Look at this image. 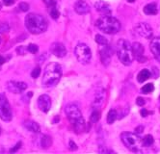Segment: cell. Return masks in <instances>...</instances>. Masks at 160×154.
<instances>
[{
    "label": "cell",
    "mask_w": 160,
    "mask_h": 154,
    "mask_svg": "<svg viewBox=\"0 0 160 154\" xmlns=\"http://www.w3.org/2000/svg\"><path fill=\"white\" fill-rule=\"evenodd\" d=\"M25 27L31 34H42L46 31L48 21L43 16L31 13L25 16Z\"/></svg>",
    "instance_id": "1"
},
{
    "label": "cell",
    "mask_w": 160,
    "mask_h": 154,
    "mask_svg": "<svg viewBox=\"0 0 160 154\" xmlns=\"http://www.w3.org/2000/svg\"><path fill=\"white\" fill-rule=\"evenodd\" d=\"M62 77V67L58 63L48 64L44 68L43 76V86L44 88H52L55 87L59 83Z\"/></svg>",
    "instance_id": "2"
},
{
    "label": "cell",
    "mask_w": 160,
    "mask_h": 154,
    "mask_svg": "<svg viewBox=\"0 0 160 154\" xmlns=\"http://www.w3.org/2000/svg\"><path fill=\"white\" fill-rule=\"evenodd\" d=\"M65 112L67 114L70 122L72 123L73 129L76 133H81L85 131V121L82 117V114L80 112L79 108L75 104H69L66 106Z\"/></svg>",
    "instance_id": "3"
},
{
    "label": "cell",
    "mask_w": 160,
    "mask_h": 154,
    "mask_svg": "<svg viewBox=\"0 0 160 154\" xmlns=\"http://www.w3.org/2000/svg\"><path fill=\"white\" fill-rule=\"evenodd\" d=\"M96 26L105 34H116L121 30V22L111 16H102L96 20Z\"/></svg>",
    "instance_id": "4"
},
{
    "label": "cell",
    "mask_w": 160,
    "mask_h": 154,
    "mask_svg": "<svg viewBox=\"0 0 160 154\" xmlns=\"http://www.w3.org/2000/svg\"><path fill=\"white\" fill-rule=\"evenodd\" d=\"M117 54L119 60L124 65H130L134 59L132 46L127 41L121 39L117 43Z\"/></svg>",
    "instance_id": "5"
},
{
    "label": "cell",
    "mask_w": 160,
    "mask_h": 154,
    "mask_svg": "<svg viewBox=\"0 0 160 154\" xmlns=\"http://www.w3.org/2000/svg\"><path fill=\"white\" fill-rule=\"evenodd\" d=\"M121 140L124 146L133 152H142L145 147L144 141L138 135L130 133V132H123L121 135Z\"/></svg>",
    "instance_id": "6"
},
{
    "label": "cell",
    "mask_w": 160,
    "mask_h": 154,
    "mask_svg": "<svg viewBox=\"0 0 160 154\" xmlns=\"http://www.w3.org/2000/svg\"><path fill=\"white\" fill-rule=\"evenodd\" d=\"M74 55L79 63L82 65H87L90 63L92 58V52L90 48L85 43H78L74 48Z\"/></svg>",
    "instance_id": "7"
},
{
    "label": "cell",
    "mask_w": 160,
    "mask_h": 154,
    "mask_svg": "<svg viewBox=\"0 0 160 154\" xmlns=\"http://www.w3.org/2000/svg\"><path fill=\"white\" fill-rule=\"evenodd\" d=\"M13 118V112L11 105L9 103L7 96L4 92L0 94V118L3 121H11Z\"/></svg>",
    "instance_id": "8"
},
{
    "label": "cell",
    "mask_w": 160,
    "mask_h": 154,
    "mask_svg": "<svg viewBox=\"0 0 160 154\" xmlns=\"http://www.w3.org/2000/svg\"><path fill=\"white\" fill-rule=\"evenodd\" d=\"M7 89L9 92H13V94H22L27 89V84L25 82L11 80L7 82Z\"/></svg>",
    "instance_id": "9"
},
{
    "label": "cell",
    "mask_w": 160,
    "mask_h": 154,
    "mask_svg": "<svg viewBox=\"0 0 160 154\" xmlns=\"http://www.w3.org/2000/svg\"><path fill=\"white\" fill-rule=\"evenodd\" d=\"M135 32L139 35V36L146 38V39H150L153 36V29L152 27L145 22H141L135 27Z\"/></svg>",
    "instance_id": "10"
},
{
    "label": "cell",
    "mask_w": 160,
    "mask_h": 154,
    "mask_svg": "<svg viewBox=\"0 0 160 154\" xmlns=\"http://www.w3.org/2000/svg\"><path fill=\"white\" fill-rule=\"evenodd\" d=\"M132 50H133V54L136 60L139 62V63H146L147 58L144 56V52H145V48L143 45H141L140 42H134L132 45Z\"/></svg>",
    "instance_id": "11"
},
{
    "label": "cell",
    "mask_w": 160,
    "mask_h": 154,
    "mask_svg": "<svg viewBox=\"0 0 160 154\" xmlns=\"http://www.w3.org/2000/svg\"><path fill=\"white\" fill-rule=\"evenodd\" d=\"M38 106L42 112L47 113L51 108V98L47 94H42L38 98Z\"/></svg>",
    "instance_id": "12"
},
{
    "label": "cell",
    "mask_w": 160,
    "mask_h": 154,
    "mask_svg": "<svg viewBox=\"0 0 160 154\" xmlns=\"http://www.w3.org/2000/svg\"><path fill=\"white\" fill-rule=\"evenodd\" d=\"M50 51L53 55L58 57V58H63L67 55L66 47L61 42H53L50 46Z\"/></svg>",
    "instance_id": "13"
},
{
    "label": "cell",
    "mask_w": 160,
    "mask_h": 154,
    "mask_svg": "<svg viewBox=\"0 0 160 154\" xmlns=\"http://www.w3.org/2000/svg\"><path fill=\"white\" fill-rule=\"evenodd\" d=\"M113 55V50L108 45H106L104 48L100 50V60L104 65H108L111 62V57Z\"/></svg>",
    "instance_id": "14"
},
{
    "label": "cell",
    "mask_w": 160,
    "mask_h": 154,
    "mask_svg": "<svg viewBox=\"0 0 160 154\" xmlns=\"http://www.w3.org/2000/svg\"><path fill=\"white\" fill-rule=\"evenodd\" d=\"M74 11L79 15H85L90 13L91 8L89 6V4L84 0H77L74 4Z\"/></svg>",
    "instance_id": "15"
},
{
    "label": "cell",
    "mask_w": 160,
    "mask_h": 154,
    "mask_svg": "<svg viewBox=\"0 0 160 154\" xmlns=\"http://www.w3.org/2000/svg\"><path fill=\"white\" fill-rule=\"evenodd\" d=\"M95 7L96 9V11L99 12L102 16H111V14H112V11H111L109 4L102 1V0H99L95 4Z\"/></svg>",
    "instance_id": "16"
},
{
    "label": "cell",
    "mask_w": 160,
    "mask_h": 154,
    "mask_svg": "<svg viewBox=\"0 0 160 154\" xmlns=\"http://www.w3.org/2000/svg\"><path fill=\"white\" fill-rule=\"evenodd\" d=\"M150 50H152L154 58L160 62V37H155L152 39Z\"/></svg>",
    "instance_id": "17"
},
{
    "label": "cell",
    "mask_w": 160,
    "mask_h": 154,
    "mask_svg": "<svg viewBox=\"0 0 160 154\" xmlns=\"http://www.w3.org/2000/svg\"><path fill=\"white\" fill-rule=\"evenodd\" d=\"M23 126L26 130H28L30 132H33V133H40L41 128H40V125L36 121H25L23 122Z\"/></svg>",
    "instance_id": "18"
},
{
    "label": "cell",
    "mask_w": 160,
    "mask_h": 154,
    "mask_svg": "<svg viewBox=\"0 0 160 154\" xmlns=\"http://www.w3.org/2000/svg\"><path fill=\"white\" fill-rule=\"evenodd\" d=\"M103 100H104V91L99 90L96 94L95 99H94V101H93V106H95L96 108L99 107L102 104V102H103Z\"/></svg>",
    "instance_id": "19"
},
{
    "label": "cell",
    "mask_w": 160,
    "mask_h": 154,
    "mask_svg": "<svg viewBox=\"0 0 160 154\" xmlns=\"http://www.w3.org/2000/svg\"><path fill=\"white\" fill-rule=\"evenodd\" d=\"M40 143H41V147L44 149H47L51 147L52 144V139L48 135H42L41 139H40Z\"/></svg>",
    "instance_id": "20"
},
{
    "label": "cell",
    "mask_w": 160,
    "mask_h": 154,
    "mask_svg": "<svg viewBox=\"0 0 160 154\" xmlns=\"http://www.w3.org/2000/svg\"><path fill=\"white\" fill-rule=\"evenodd\" d=\"M144 13L148 16H153L157 14V7L155 3H150L144 7Z\"/></svg>",
    "instance_id": "21"
},
{
    "label": "cell",
    "mask_w": 160,
    "mask_h": 154,
    "mask_svg": "<svg viewBox=\"0 0 160 154\" xmlns=\"http://www.w3.org/2000/svg\"><path fill=\"white\" fill-rule=\"evenodd\" d=\"M150 75H152V73H150L149 69H147V68L142 69L138 73V75H137V80H138V82H140V83H144L146 80H148V79L150 77Z\"/></svg>",
    "instance_id": "22"
},
{
    "label": "cell",
    "mask_w": 160,
    "mask_h": 154,
    "mask_svg": "<svg viewBox=\"0 0 160 154\" xmlns=\"http://www.w3.org/2000/svg\"><path fill=\"white\" fill-rule=\"evenodd\" d=\"M118 114L115 109H111L107 114V123L108 124H112V123L117 120Z\"/></svg>",
    "instance_id": "23"
},
{
    "label": "cell",
    "mask_w": 160,
    "mask_h": 154,
    "mask_svg": "<svg viewBox=\"0 0 160 154\" xmlns=\"http://www.w3.org/2000/svg\"><path fill=\"white\" fill-rule=\"evenodd\" d=\"M49 9V15L52 17L53 19H57L60 16V13L58 11V9H57V5L56 6H52V7H48Z\"/></svg>",
    "instance_id": "24"
},
{
    "label": "cell",
    "mask_w": 160,
    "mask_h": 154,
    "mask_svg": "<svg viewBox=\"0 0 160 154\" xmlns=\"http://www.w3.org/2000/svg\"><path fill=\"white\" fill-rule=\"evenodd\" d=\"M100 118V112L99 110H94V111L92 112L91 114V117H90V120L93 123H96L99 121Z\"/></svg>",
    "instance_id": "25"
},
{
    "label": "cell",
    "mask_w": 160,
    "mask_h": 154,
    "mask_svg": "<svg viewBox=\"0 0 160 154\" xmlns=\"http://www.w3.org/2000/svg\"><path fill=\"white\" fill-rule=\"evenodd\" d=\"M154 91V86L152 83H149V84L145 85L143 88L141 89L142 94H150V92H153Z\"/></svg>",
    "instance_id": "26"
},
{
    "label": "cell",
    "mask_w": 160,
    "mask_h": 154,
    "mask_svg": "<svg viewBox=\"0 0 160 154\" xmlns=\"http://www.w3.org/2000/svg\"><path fill=\"white\" fill-rule=\"evenodd\" d=\"M96 42L100 45H108V41L105 39V37L101 36V35H96Z\"/></svg>",
    "instance_id": "27"
},
{
    "label": "cell",
    "mask_w": 160,
    "mask_h": 154,
    "mask_svg": "<svg viewBox=\"0 0 160 154\" xmlns=\"http://www.w3.org/2000/svg\"><path fill=\"white\" fill-rule=\"evenodd\" d=\"M144 144H145V147H150L152 144H153L154 143V140H153V137L152 135H147L146 137L144 138Z\"/></svg>",
    "instance_id": "28"
},
{
    "label": "cell",
    "mask_w": 160,
    "mask_h": 154,
    "mask_svg": "<svg viewBox=\"0 0 160 154\" xmlns=\"http://www.w3.org/2000/svg\"><path fill=\"white\" fill-rule=\"evenodd\" d=\"M27 49H28V52L32 54H36L37 52L39 51V47L37 45H34V43H30V45H27Z\"/></svg>",
    "instance_id": "29"
},
{
    "label": "cell",
    "mask_w": 160,
    "mask_h": 154,
    "mask_svg": "<svg viewBox=\"0 0 160 154\" xmlns=\"http://www.w3.org/2000/svg\"><path fill=\"white\" fill-rule=\"evenodd\" d=\"M10 30V26L6 22H0V33H7Z\"/></svg>",
    "instance_id": "30"
},
{
    "label": "cell",
    "mask_w": 160,
    "mask_h": 154,
    "mask_svg": "<svg viewBox=\"0 0 160 154\" xmlns=\"http://www.w3.org/2000/svg\"><path fill=\"white\" fill-rule=\"evenodd\" d=\"M19 9L21 12H27L29 10V4L26 2H20L19 4Z\"/></svg>",
    "instance_id": "31"
},
{
    "label": "cell",
    "mask_w": 160,
    "mask_h": 154,
    "mask_svg": "<svg viewBox=\"0 0 160 154\" xmlns=\"http://www.w3.org/2000/svg\"><path fill=\"white\" fill-rule=\"evenodd\" d=\"M40 74H41V68H40L39 67H37L32 70V72H31V76L36 79L40 76Z\"/></svg>",
    "instance_id": "32"
},
{
    "label": "cell",
    "mask_w": 160,
    "mask_h": 154,
    "mask_svg": "<svg viewBox=\"0 0 160 154\" xmlns=\"http://www.w3.org/2000/svg\"><path fill=\"white\" fill-rule=\"evenodd\" d=\"M26 51H28L27 47H24V46H19L16 48V52L19 55H25Z\"/></svg>",
    "instance_id": "33"
},
{
    "label": "cell",
    "mask_w": 160,
    "mask_h": 154,
    "mask_svg": "<svg viewBox=\"0 0 160 154\" xmlns=\"http://www.w3.org/2000/svg\"><path fill=\"white\" fill-rule=\"evenodd\" d=\"M43 1L46 4L47 7H52V6H56L57 5L56 0H43Z\"/></svg>",
    "instance_id": "34"
},
{
    "label": "cell",
    "mask_w": 160,
    "mask_h": 154,
    "mask_svg": "<svg viewBox=\"0 0 160 154\" xmlns=\"http://www.w3.org/2000/svg\"><path fill=\"white\" fill-rule=\"evenodd\" d=\"M21 146H22V144H21V142H19V143H17L16 144V146L14 147H13V148H11L10 149V152L11 153H14V152H16L17 150H19V149L21 147Z\"/></svg>",
    "instance_id": "35"
},
{
    "label": "cell",
    "mask_w": 160,
    "mask_h": 154,
    "mask_svg": "<svg viewBox=\"0 0 160 154\" xmlns=\"http://www.w3.org/2000/svg\"><path fill=\"white\" fill-rule=\"evenodd\" d=\"M152 75H153V77L154 78H157L158 76H159V71H158V69L155 68V67H153V69H152Z\"/></svg>",
    "instance_id": "36"
},
{
    "label": "cell",
    "mask_w": 160,
    "mask_h": 154,
    "mask_svg": "<svg viewBox=\"0 0 160 154\" xmlns=\"http://www.w3.org/2000/svg\"><path fill=\"white\" fill-rule=\"evenodd\" d=\"M136 104L138 105V106H144V105H145V99L142 98V97H138L136 99Z\"/></svg>",
    "instance_id": "37"
},
{
    "label": "cell",
    "mask_w": 160,
    "mask_h": 154,
    "mask_svg": "<svg viewBox=\"0 0 160 154\" xmlns=\"http://www.w3.org/2000/svg\"><path fill=\"white\" fill-rule=\"evenodd\" d=\"M153 112H149L148 111V110H147V109H142L141 110V111H140V114H141V116L142 117H147V116H148V115H150V114H152Z\"/></svg>",
    "instance_id": "38"
},
{
    "label": "cell",
    "mask_w": 160,
    "mask_h": 154,
    "mask_svg": "<svg viewBox=\"0 0 160 154\" xmlns=\"http://www.w3.org/2000/svg\"><path fill=\"white\" fill-rule=\"evenodd\" d=\"M70 150H76L77 149L76 144L73 143V141H72V140L70 141Z\"/></svg>",
    "instance_id": "39"
},
{
    "label": "cell",
    "mask_w": 160,
    "mask_h": 154,
    "mask_svg": "<svg viewBox=\"0 0 160 154\" xmlns=\"http://www.w3.org/2000/svg\"><path fill=\"white\" fill-rule=\"evenodd\" d=\"M2 1H3V4L5 6H11L15 3L16 0H2Z\"/></svg>",
    "instance_id": "40"
},
{
    "label": "cell",
    "mask_w": 160,
    "mask_h": 154,
    "mask_svg": "<svg viewBox=\"0 0 160 154\" xmlns=\"http://www.w3.org/2000/svg\"><path fill=\"white\" fill-rule=\"evenodd\" d=\"M144 130V128L142 126H138V127H136V129H135V131H136V133H138V134H140V133H142V131Z\"/></svg>",
    "instance_id": "41"
},
{
    "label": "cell",
    "mask_w": 160,
    "mask_h": 154,
    "mask_svg": "<svg viewBox=\"0 0 160 154\" xmlns=\"http://www.w3.org/2000/svg\"><path fill=\"white\" fill-rule=\"evenodd\" d=\"M5 62H6L5 58H4L3 56H1V55H0V65H3L4 63H5Z\"/></svg>",
    "instance_id": "42"
},
{
    "label": "cell",
    "mask_w": 160,
    "mask_h": 154,
    "mask_svg": "<svg viewBox=\"0 0 160 154\" xmlns=\"http://www.w3.org/2000/svg\"><path fill=\"white\" fill-rule=\"evenodd\" d=\"M127 1H128V2H130V3H133V2L135 1V0H127Z\"/></svg>",
    "instance_id": "43"
},
{
    "label": "cell",
    "mask_w": 160,
    "mask_h": 154,
    "mask_svg": "<svg viewBox=\"0 0 160 154\" xmlns=\"http://www.w3.org/2000/svg\"><path fill=\"white\" fill-rule=\"evenodd\" d=\"M1 8H2V4H1V2H0V10H1Z\"/></svg>",
    "instance_id": "44"
},
{
    "label": "cell",
    "mask_w": 160,
    "mask_h": 154,
    "mask_svg": "<svg viewBox=\"0 0 160 154\" xmlns=\"http://www.w3.org/2000/svg\"><path fill=\"white\" fill-rule=\"evenodd\" d=\"M0 134H1V127H0Z\"/></svg>",
    "instance_id": "45"
},
{
    "label": "cell",
    "mask_w": 160,
    "mask_h": 154,
    "mask_svg": "<svg viewBox=\"0 0 160 154\" xmlns=\"http://www.w3.org/2000/svg\"><path fill=\"white\" fill-rule=\"evenodd\" d=\"M0 43H1V37H0Z\"/></svg>",
    "instance_id": "46"
},
{
    "label": "cell",
    "mask_w": 160,
    "mask_h": 154,
    "mask_svg": "<svg viewBox=\"0 0 160 154\" xmlns=\"http://www.w3.org/2000/svg\"><path fill=\"white\" fill-rule=\"evenodd\" d=\"M159 100H160V96H159Z\"/></svg>",
    "instance_id": "47"
}]
</instances>
